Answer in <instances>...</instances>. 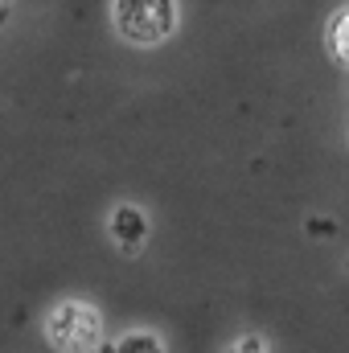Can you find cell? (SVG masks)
Listing matches in <instances>:
<instances>
[{"instance_id": "obj_1", "label": "cell", "mask_w": 349, "mask_h": 353, "mask_svg": "<svg viewBox=\"0 0 349 353\" xmlns=\"http://www.w3.org/2000/svg\"><path fill=\"white\" fill-rule=\"evenodd\" d=\"M41 337L54 353H99L107 345V316L90 300H58L41 316Z\"/></svg>"}, {"instance_id": "obj_2", "label": "cell", "mask_w": 349, "mask_h": 353, "mask_svg": "<svg viewBox=\"0 0 349 353\" xmlns=\"http://www.w3.org/2000/svg\"><path fill=\"white\" fill-rule=\"evenodd\" d=\"M111 29L119 41L136 50L165 46L181 29V4L177 0H111Z\"/></svg>"}, {"instance_id": "obj_3", "label": "cell", "mask_w": 349, "mask_h": 353, "mask_svg": "<svg viewBox=\"0 0 349 353\" xmlns=\"http://www.w3.org/2000/svg\"><path fill=\"white\" fill-rule=\"evenodd\" d=\"M107 239H111V243L119 247V255H128V259L144 255V247H148V239H152V218H148V210L136 205V201L111 205V210H107Z\"/></svg>"}, {"instance_id": "obj_4", "label": "cell", "mask_w": 349, "mask_h": 353, "mask_svg": "<svg viewBox=\"0 0 349 353\" xmlns=\"http://www.w3.org/2000/svg\"><path fill=\"white\" fill-rule=\"evenodd\" d=\"M99 353H169V345L157 329H128L123 337L107 341Z\"/></svg>"}, {"instance_id": "obj_5", "label": "cell", "mask_w": 349, "mask_h": 353, "mask_svg": "<svg viewBox=\"0 0 349 353\" xmlns=\"http://www.w3.org/2000/svg\"><path fill=\"white\" fill-rule=\"evenodd\" d=\"M325 46H329V54H333L337 62H349V4H346V8H337V12L329 17Z\"/></svg>"}, {"instance_id": "obj_6", "label": "cell", "mask_w": 349, "mask_h": 353, "mask_svg": "<svg viewBox=\"0 0 349 353\" xmlns=\"http://www.w3.org/2000/svg\"><path fill=\"white\" fill-rule=\"evenodd\" d=\"M222 353H271V341L259 337V333H239V337L226 341V350Z\"/></svg>"}, {"instance_id": "obj_7", "label": "cell", "mask_w": 349, "mask_h": 353, "mask_svg": "<svg viewBox=\"0 0 349 353\" xmlns=\"http://www.w3.org/2000/svg\"><path fill=\"white\" fill-rule=\"evenodd\" d=\"M0 17H4V4H0Z\"/></svg>"}, {"instance_id": "obj_8", "label": "cell", "mask_w": 349, "mask_h": 353, "mask_svg": "<svg viewBox=\"0 0 349 353\" xmlns=\"http://www.w3.org/2000/svg\"><path fill=\"white\" fill-rule=\"evenodd\" d=\"M346 271H349V263H346Z\"/></svg>"}, {"instance_id": "obj_9", "label": "cell", "mask_w": 349, "mask_h": 353, "mask_svg": "<svg viewBox=\"0 0 349 353\" xmlns=\"http://www.w3.org/2000/svg\"><path fill=\"white\" fill-rule=\"evenodd\" d=\"M0 4H4V0H0Z\"/></svg>"}]
</instances>
